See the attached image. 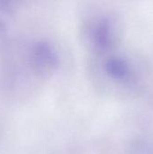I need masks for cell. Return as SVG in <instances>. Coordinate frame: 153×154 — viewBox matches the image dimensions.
I'll use <instances>...</instances> for the list:
<instances>
[{
    "mask_svg": "<svg viewBox=\"0 0 153 154\" xmlns=\"http://www.w3.org/2000/svg\"><path fill=\"white\" fill-rule=\"evenodd\" d=\"M87 72L93 88L113 100H130L139 97L150 80L146 60L124 46L87 56Z\"/></svg>",
    "mask_w": 153,
    "mask_h": 154,
    "instance_id": "1",
    "label": "cell"
},
{
    "mask_svg": "<svg viewBox=\"0 0 153 154\" xmlns=\"http://www.w3.org/2000/svg\"><path fill=\"white\" fill-rule=\"evenodd\" d=\"M78 35L87 56L117 49L124 46V19L112 7L95 5L82 14Z\"/></svg>",
    "mask_w": 153,
    "mask_h": 154,
    "instance_id": "2",
    "label": "cell"
},
{
    "mask_svg": "<svg viewBox=\"0 0 153 154\" xmlns=\"http://www.w3.org/2000/svg\"><path fill=\"white\" fill-rule=\"evenodd\" d=\"M27 64L31 71L40 79L53 77L61 68L62 51L59 45L46 38L32 42L27 51Z\"/></svg>",
    "mask_w": 153,
    "mask_h": 154,
    "instance_id": "3",
    "label": "cell"
},
{
    "mask_svg": "<svg viewBox=\"0 0 153 154\" xmlns=\"http://www.w3.org/2000/svg\"><path fill=\"white\" fill-rule=\"evenodd\" d=\"M122 154H153V134H142L133 138L125 145Z\"/></svg>",
    "mask_w": 153,
    "mask_h": 154,
    "instance_id": "4",
    "label": "cell"
},
{
    "mask_svg": "<svg viewBox=\"0 0 153 154\" xmlns=\"http://www.w3.org/2000/svg\"><path fill=\"white\" fill-rule=\"evenodd\" d=\"M11 13H12V9L11 6L8 5V3L0 2V26L6 22Z\"/></svg>",
    "mask_w": 153,
    "mask_h": 154,
    "instance_id": "5",
    "label": "cell"
}]
</instances>
